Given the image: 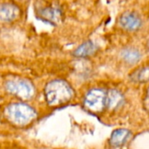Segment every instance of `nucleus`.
Masks as SVG:
<instances>
[{
    "instance_id": "6e6552de",
    "label": "nucleus",
    "mask_w": 149,
    "mask_h": 149,
    "mask_svg": "<svg viewBox=\"0 0 149 149\" xmlns=\"http://www.w3.org/2000/svg\"><path fill=\"white\" fill-rule=\"evenodd\" d=\"M38 14L43 21H46L49 24H57L61 19V10L56 6L42 8Z\"/></svg>"
},
{
    "instance_id": "f8f14e48",
    "label": "nucleus",
    "mask_w": 149,
    "mask_h": 149,
    "mask_svg": "<svg viewBox=\"0 0 149 149\" xmlns=\"http://www.w3.org/2000/svg\"><path fill=\"white\" fill-rule=\"evenodd\" d=\"M130 78L132 80L140 83H146L149 81V65L138 68L130 75Z\"/></svg>"
},
{
    "instance_id": "20e7f679",
    "label": "nucleus",
    "mask_w": 149,
    "mask_h": 149,
    "mask_svg": "<svg viewBox=\"0 0 149 149\" xmlns=\"http://www.w3.org/2000/svg\"><path fill=\"white\" fill-rule=\"evenodd\" d=\"M107 101V93L99 88H93L89 90L84 97V106L85 107L93 112L100 113L106 107Z\"/></svg>"
},
{
    "instance_id": "7ed1b4c3",
    "label": "nucleus",
    "mask_w": 149,
    "mask_h": 149,
    "mask_svg": "<svg viewBox=\"0 0 149 149\" xmlns=\"http://www.w3.org/2000/svg\"><path fill=\"white\" fill-rule=\"evenodd\" d=\"M5 92L20 101L31 100L36 96L35 85L27 79L12 78L4 83Z\"/></svg>"
},
{
    "instance_id": "9d476101",
    "label": "nucleus",
    "mask_w": 149,
    "mask_h": 149,
    "mask_svg": "<svg viewBox=\"0 0 149 149\" xmlns=\"http://www.w3.org/2000/svg\"><path fill=\"white\" fill-rule=\"evenodd\" d=\"M124 102L123 95L117 90H110L107 93V101L106 107L114 110L122 106Z\"/></svg>"
},
{
    "instance_id": "9b49d317",
    "label": "nucleus",
    "mask_w": 149,
    "mask_h": 149,
    "mask_svg": "<svg viewBox=\"0 0 149 149\" xmlns=\"http://www.w3.org/2000/svg\"><path fill=\"white\" fill-rule=\"evenodd\" d=\"M120 56H121L122 59L129 65H134V64L138 63L141 58V52L134 47L124 48L121 51Z\"/></svg>"
},
{
    "instance_id": "f257e3e1",
    "label": "nucleus",
    "mask_w": 149,
    "mask_h": 149,
    "mask_svg": "<svg viewBox=\"0 0 149 149\" xmlns=\"http://www.w3.org/2000/svg\"><path fill=\"white\" fill-rule=\"evenodd\" d=\"M75 92L70 83L62 79H52L44 88L45 101L51 107H59L66 105L74 98Z\"/></svg>"
},
{
    "instance_id": "f03ea898",
    "label": "nucleus",
    "mask_w": 149,
    "mask_h": 149,
    "mask_svg": "<svg viewBox=\"0 0 149 149\" xmlns=\"http://www.w3.org/2000/svg\"><path fill=\"white\" fill-rule=\"evenodd\" d=\"M4 115L12 125L25 127L36 120L38 113L30 104L24 101H17L10 103L5 107Z\"/></svg>"
},
{
    "instance_id": "0eeeda50",
    "label": "nucleus",
    "mask_w": 149,
    "mask_h": 149,
    "mask_svg": "<svg viewBox=\"0 0 149 149\" xmlns=\"http://www.w3.org/2000/svg\"><path fill=\"white\" fill-rule=\"evenodd\" d=\"M20 14L19 8L13 3L0 4V21L10 22L15 20Z\"/></svg>"
},
{
    "instance_id": "ddd939ff",
    "label": "nucleus",
    "mask_w": 149,
    "mask_h": 149,
    "mask_svg": "<svg viewBox=\"0 0 149 149\" xmlns=\"http://www.w3.org/2000/svg\"><path fill=\"white\" fill-rule=\"evenodd\" d=\"M144 103H145V107L146 108L148 109V111L149 112V89L146 94V97H145V100H144Z\"/></svg>"
},
{
    "instance_id": "4468645a",
    "label": "nucleus",
    "mask_w": 149,
    "mask_h": 149,
    "mask_svg": "<svg viewBox=\"0 0 149 149\" xmlns=\"http://www.w3.org/2000/svg\"><path fill=\"white\" fill-rule=\"evenodd\" d=\"M148 46H149V41H148Z\"/></svg>"
},
{
    "instance_id": "1a4fd4ad",
    "label": "nucleus",
    "mask_w": 149,
    "mask_h": 149,
    "mask_svg": "<svg viewBox=\"0 0 149 149\" xmlns=\"http://www.w3.org/2000/svg\"><path fill=\"white\" fill-rule=\"evenodd\" d=\"M99 47L97 46V45L91 41H86L83 44H81L73 52V55L77 58H88L93 56V54L96 53V52L98 51Z\"/></svg>"
},
{
    "instance_id": "423d86ee",
    "label": "nucleus",
    "mask_w": 149,
    "mask_h": 149,
    "mask_svg": "<svg viewBox=\"0 0 149 149\" xmlns=\"http://www.w3.org/2000/svg\"><path fill=\"white\" fill-rule=\"evenodd\" d=\"M131 136H132L131 132L127 129L125 128L116 129L113 132L110 137L109 144L113 148H120L127 143V141L130 139Z\"/></svg>"
},
{
    "instance_id": "39448f33",
    "label": "nucleus",
    "mask_w": 149,
    "mask_h": 149,
    "mask_svg": "<svg viewBox=\"0 0 149 149\" xmlns=\"http://www.w3.org/2000/svg\"><path fill=\"white\" fill-rule=\"evenodd\" d=\"M120 25L127 31H137L143 24L141 17L134 11H126L119 18Z\"/></svg>"
}]
</instances>
